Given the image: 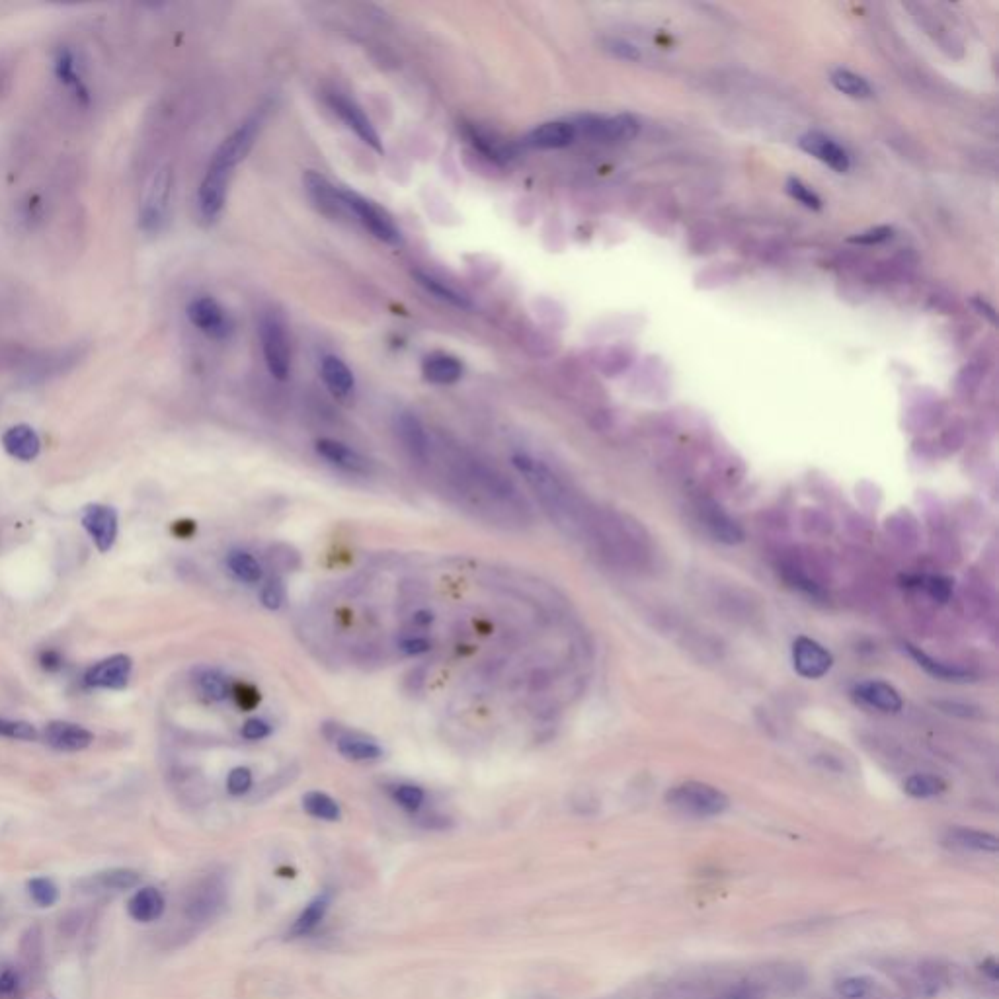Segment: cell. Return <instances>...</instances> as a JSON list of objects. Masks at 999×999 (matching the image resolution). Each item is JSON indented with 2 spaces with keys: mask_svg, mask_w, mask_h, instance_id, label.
I'll use <instances>...</instances> for the list:
<instances>
[{
  "mask_svg": "<svg viewBox=\"0 0 999 999\" xmlns=\"http://www.w3.org/2000/svg\"><path fill=\"white\" fill-rule=\"evenodd\" d=\"M262 123H264L262 112L246 118L229 137L221 141V145L209 160L198 188V213L205 225H211L221 217L227 203L231 178L240 162L252 151L260 135Z\"/></svg>",
  "mask_w": 999,
  "mask_h": 999,
  "instance_id": "1",
  "label": "cell"
},
{
  "mask_svg": "<svg viewBox=\"0 0 999 999\" xmlns=\"http://www.w3.org/2000/svg\"><path fill=\"white\" fill-rule=\"evenodd\" d=\"M512 465L520 475H523V479L527 480V484L533 488L547 514L557 521L560 527L576 529L580 525V508L576 500L549 465L521 451L512 455Z\"/></svg>",
  "mask_w": 999,
  "mask_h": 999,
  "instance_id": "2",
  "label": "cell"
},
{
  "mask_svg": "<svg viewBox=\"0 0 999 999\" xmlns=\"http://www.w3.org/2000/svg\"><path fill=\"white\" fill-rule=\"evenodd\" d=\"M172 188H174V172L168 164H162L149 178L141 198L139 229L145 235L157 237L166 229L170 221Z\"/></svg>",
  "mask_w": 999,
  "mask_h": 999,
  "instance_id": "3",
  "label": "cell"
},
{
  "mask_svg": "<svg viewBox=\"0 0 999 999\" xmlns=\"http://www.w3.org/2000/svg\"><path fill=\"white\" fill-rule=\"evenodd\" d=\"M666 802L681 814L693 818H713L728 810V797L709 783L685 781L666 793Z\"/></svg>",
  "mask_w": 999,
  "mask_h": 999,
  "instance_id": "4",
  "label": "cell"
},
{
  "mask_svg": "<svg viewBox=\"0 0 999 999\" xmlns=\"http://www.w3.org/2000/svg\"><path fill=\"white\" fill-rule=\"evenodd\" d=\"M340 194L350 217H354L375 239L389 246L402 244V231L385 207L348 188H340Z\"/></svg>",
  "mask_w": 999,
  "mask_h": 999,
  "instance_id": "5",
  "label": "cell"
},
{
  "mask_svg": "<svg viewBox=\"0 0 999 999\" xmlns=\"http://www.w3.org/2000/svg\"><path fill=\"white\" fill-rule=\"evenodd\" d=\"M229 888L227 882L217 875L209 873L196 880L184 898V916L192 923H209L217 920L227 906Z\"/></svg>",
  "mask_w": 999,
  "mask_h": 999,
  "instance_id": "6",
  "label": "cell"
},
{
  "mask_svg": "<svg viewBox=\"0 0 999 999\" xmlns=\"http://www.w3.org/2000/svg\"><path fill=\"white\" fill-rule=\"evenodd\" d=\"M258 332H260L262 354L270 375L278 381H285L291 373V346L283 322L278 319V315L266 313L260 319Z\"/></svg>",
  "mask_w": 999,
  "mask_h": 999,
  "instance_id": "7",
  "label": "cell"
},
{
  "mask_svg": "<svg viewBox=\"0 0 999 999\" xmlns=\"http://www.w3.org/2000/svg\"><path fill=\"white\" fill-rule=\"evenodd\" d=\"M459 131H461L463 139L467 141V145L475 153H479L482 159L490 160L498 166H506V164L514 162L520 157L521 149H523L521 143L510 141L504 135H500L498 131L488 129L480 123L463 121Z\"/></svg>",
  "mask_w": 999,
  "mask_h": 999,
  "instance_id": "8",
  "label": "cell"
},
{
  "mask_svg": "<svg viewBox=\"0 0 999 999\" xmlns=\"http://www.w3.org/2000/svg\"><path fill=\"white\" fill-rule=\"evenodd\" d=\"M578 135L598 141V143H623L631 141L639 133V121L629 114L605 118V116H578L572 121Z\"/></svg>",
  "mask_w": 999,
  "mask_h": 999,
  "instance_id": "9",
  "label": "cell"
},
{
  "mask_svg": "<svg viewBox=\"0 0 999 999\" xmlns=\"http://www.w3.org/2000/svg\"><path fill=\"white\" fill-rule=\"evenodd\" d=\"M326 104L328 108L340 118V120L346 123V127L350 131H354L358 135L361 143H365L369 149H373L375 153H383V141H381V135L377 131V127L373 125V121L369 120V116L361 110L360 104L354 102L352 98H348L346 94L342 92H328L326 94Z\"/></svg>",
  "mask_w": 999,
  "mask_h": 999,
  "instance_id": "10",
  "label": "cell"
},
{
  "mask_svg": "<svg viewBox=\"0 0 999 999\" xmlns=\"http://www.w3.org/2000/svg\"><path fill=\"white\" fill-rule=\"evenodd\" d=\"M186 315L207 338L225 340L233 334V319L221 307V303L209 295H201L190 301Z\"/></svg>",
  "mask_w": 999,
  "mask_h": 999,
  "instance_id": "11",
  "label": "cell"
},
{
  "mask_svg": "<svg viewBox=\"0 0 999 999\" xmlns=\"http://www.w3.org/2000/svg\"><path fill=\"white\" fill-rule=\"evenodd\" d=\"M80 521L100 553L112 551L120 529L118 512L114 508L104 504H90L82 510Z\"/></svg>",
  "mask_w": 999,
  "mask_h": 999,
  "instance_id": "12",
  "label": "cell"
},
{
  "mask_svg": "<svg viewBox=\"0 0 999 999\" xmlns=\"http://www.w3.org/2000/svg\"><path fill=\"white\" fill-rule=\"evenodd\" d=\"M303 186H305L309 200L313 201V205L319 209L322 215H326L334 221L336 219H352L348 209L344 207L340 188L334 186L326 176H322L317 170H307L303 174Z\"/></svg>",
  "mask_w": 999,
  "mask_h": 999,
  "instance_id": "13",
  "label": "cell"
},
{
  "mask_svg": "<svg viewBox=\"0 0 999 999\" xmlns=\"http://www.w3.org/2000/svg\"><path fill=\"white\" fill-rule=\"evenodd\" d=\"M697 518L707 533L722 545H740L744 541V529L715 500H701L697 504Z\"/></svg>",
  "mask_w": 999,
  "mask_h": 999,
  "instance_id": "14",
  "label": "cell"
},
{
  "mask_svg": "<svg viewBox=\"0 0 999 999\" xmlns=\"http://www.w3.org/2000/svg\"><path fill=\"white\" fill-rule=\"evenodd\" d=\"M793 664L802 678L818 680L832 670L834 656L818 640L799 637L793 644Z\"/></svg>",
  "mask_w": 999,
  "mask_h": 999,
  "instance_id": "15",
  "label": "cell"
},
{
  "mask_svg": "<svg viewBox=\"0 0 999 999\" xmlns=\"http://www.w3.org/2000/svg\"><path fill=\"white\" fill-rule=\"evenodd\" d=\"M131 672L133 660L127 654H114L90 666L84 683L92 689H123L131 680Z\"/></svg>",
  "mask_w": 999,
  "mask_h": 999,
  "instance_id": "16",
  "label": "cell"
},
{
  "mask_svg": "<svg viewBox=\"0 0 999 999\" xmlns=\"http://www.w3.org/2000/svg\"><path fill=\"white\" fill-rule=\"evenodd\" d=\"M326 730H332V734H326L334 744L336 750L352 761H377L383 758V748L369 736L346 730L340 724H330Z\"/></svg>",
  "mask_w": 999,
  "mask_h": 999,
  "instance_id": "17",
  "label": "cell"
},
{
  "mask_svg": "<svg viewBox=\"0 0 999 999\" xmlns=\"http://www.w3.org/2000/svg\"><path fill=\"white\" fill-rule=\"evenodd\" d=\"M315 449L326 463H330L332 467H336L344 473L365 477L373 471V463L365 455H361L358 449H354L342 441L322 438L315 443Z\"/></svg>",
  "mask_w": 999,
  "mask_h": 999,
  "instance_id": "18",
  "label": "cell"
},
{
  "mask_svg": "<svg viewBox=\"0 0 999 999\" xmlns=\"http://www.w3.org/2000/svg\"><path fill=\"white\" fill-rule=\"evenodd\" d=\"M43 742L57 752L75 754L86 750L94 742V734L75 722L53 720L43 730Z\"/></svg>",
  "mask_w": 999,
  "mask_h": 999,
  "instance_id": "19",
  "label": "cell"
},
{
  "mask_svg": "<svg viewBox=\"0 0 999 999\" xmlns=\"http://www.w3.org/2000/svg\"><path fill=\"white\" fill-rule=\"evenodd\" d=\"M53 73L59 80V84L71 92V96L75 98L77 104L90 106V100H92L90 88L80 73L77 55L73 49H69V47L57 49V53L53 57Z\"/></svg>",
  "mask_w": 999,
  "mask_h": 999,
  "instance_id": "20",
  "label": "cell"
},
{
  "mask_svg": "<svg viewBox=\"0 0 999 999\" xmlns=\"http://www.w3.org/2000/svg\"><path fill=\"white\" fill-rule=\"evenodd\" d=\"M576 137H578V133H576L572 121H547V123L533 127L521 139V145L527 149L553 151V149L570 147L576 141Z\"/></svg>",
  "mask_w": 999,
  "mask_h": 999,
  "instance_id": "21",
  "label": "cell"
},
{
  "mask_svg": "<svg viewBox=\"0 0 999 999\" xmlns=\"http://www.w3.org/2000/svg\"><path fill=\"white\" fill-rule=\"evenodd\" d=\"M395 430L408 455L420 463H426L430 457V438L422 420L416 414L404 410L395 418Z\"/></svg>",
  "mask_w": 999,
  "mask_h": 999,
  "instance_id": "22",
  "label": "cell"
},
{
  "mask_svg": "<svg viewBox=\"0 0 999 999\" xmlns=\"http://www.w3.org/2000/svg\"><path fill=\"white\" fill-rule=\"evenodd\" d=\"M799 147L804 153L812 155L814 159L822 160L832 170L841 172V174L847 172L849 166H851L849 155L841 149L840 145L832 137H828V135H824L820 131H808V133H804L799 139Z\"/></svg>",
  "mask_w": 999,
  "mask_h": 999,
  "instance_id": "23",
  "label": "cell"
},
{
  "mask_svg": "<svg viewBox=\"0 0 999 999\" xmlns=\"http://www.w3.org/2000/svg\"><path fill=\"white\" fill-rule=\"evenodd\" d=\"M141 875L127 867H114L98 871L79 882L80 890L86 894H106V892H125L137 888Z\"/></svg>",
  "mask_w": 999,
  "mask_h": 999,
  "instance_id": "24",
  "label": "cell"
},
{
  "mask_svg": "<svg viewBox=\"0 0 999 999\" xmlns=\"http://www.w3.org/2000/svg\"><path fill=\"white\" fill-rule=\"evenodd\" d=\"M853 693L867 707L877 709L880 713L894 715V713L902 711V707H904V701H902V695L898 693V689L886 681H861L855 685Z\"/></svg>",
  "mask_w": 999,
  "mask_h": 999,
  "instance_id": "25",
  "label": "cell"
},
{
  "mask_svg": "<svg viewBox=\"0 0 999 999\" xmlns=\"http://www.w3.org/2000/svg\"><path fill=\"white\" fill-rule=\"evenodd\" d=\"M2 447L16 461L30 463L40 455L41 440L38 432L32 426L16 424L4 432Z\"/></svg>",
  "mask_w": 999,
  "mask_h": 999,
  "instance_id": "26",
  "label": "cell"
},
{
  "mask_svg": "<svg viewBox=\"0 0 999 999\" xmlns=\"http://www.w3.org/2000/svg\"><path fill=\"white\" fill-rule=\"evenodd\" d=\"M320 377L324 381V385L328 387V391L334 395V397H350L356 389V377H354V371L348 367V363L338 358V356H324L322 361H320Z\"/></svg>",
  "mask_w": 999,
  "mask_h": 999,
  "instance_id": "27",
  "label": "cell"
},
{
  "mask_svg": "<svg viewBox=\"0 0 999 999\" xmlns=\"http://www.w3.org/2000/svg\"><path fill=\"white\" fill-rule=\"evenodd\" d=\"M463 373H465L463 361L445 352L430 354L422 361V375L428 383L434 385H453L461 381Z\"/></svg>",
  "mask_w": 999,
  "mask_h": 999,
  "instance_id": "28",
  "label": "cell"
},
{
  "mask_svg": "<svg viewBox=\"0 0 999 999\" xmlns=\"http://www.w3.org/2000/svg\"><path fill=\"white\" fill-rule=\"evenodd\" d=\"M164 910H166L164 894L155 886H143L135 890V894L127 902L129 918L139 923H153L160 920Z\"/></svg>",
  "mask_w": 999,
  "mask_h": 999,
  "instance_id": "29",
  "label": "cell"
},
{
  "mask_svg": "<svg viewBox=\"0 0 999 999\" xmlns=\"http://www.w3.org/2000/svg\"><path fill=\"white\" fill-rule=\"evenodd\" d=\"M412 278L416 280V283L430 295H434L436 299H440L441 303H447L459 311H471L473 309V301L467 293L459 291L457 287H453L451 283H447L445 280H441L438 276L430 274V272H422V270H414L412 272Z\"/></svg>",
  "mask_w": 999,
  "mask_h": 999,
  "instance_id": "30",
  "label": "cell"
},
{
  "mask_svg": "<svg viewBox=\"0 0 999 999\" xmlns=\"http://www.w3.org/2000/svg\"><path fill=\"white\" fill-rule=\"evenodd\" d=\"M469 479L473 480L480 490L484 494H488L490 498H496V500H504V502H512L518 498V490L516 486L502 477L500 473L488 469L486 465H471L469 467Z\"/></svg>",
  "mask_w": 999,
  "mask_h": 999,
  "instance_id": "31",
  "label": "cell"
},
{
  "mask_svg": "<svg viewBox=\"0 0 999 999\" xmlns=\"http://www.w3.org/2000/svg\"><path fill=\"white\" fill-rule=\"evenodd\" d=\"M227 570L229 574L244 586H258L264 580V566L252 553L233 549L227 553Z\"/></svg>",
  "mask_w": 999,
  "mask_h": 999,
  "instance_id": "32",
  "label": "cell"
},
{
  "mask_svg": "<svg viewBox=\"0 0 999 999\" xmlns=\"http://www.w3.org/2000/svg\"><path fill=\"white\" fill-rule=\"evenodd\" d=\"M908 646V652L910 656L918 662V666L923 668L929 676L937 678V680L943 681H970L974 678V674L966 668H960V666H955V664H947V662H941V660H935L933 656H929L927 652H923L918 646L914 644H906Z\"/></svg>",
  "mask_w": 999,
  "mask_h": 999,
  "instance_id": "33",
  "label": "cell"
},
{
  "mask_svg": "<svg viewBox=\"0 0 999 999\" xmlns=\"http://www.w3.org/2000/svg\"><path fill=\"white\" fill-rule=\"evenodd\" d=\"M945 840L953 847H959L964 851H976V853H998L999 840L982 830H972V828H951L945 836Z\"/></svg>",
  "mask_w": 999,
  "mask_h": 999,
  "instance_id": "34",
  "label": "cell"
},
{
  "mask_svg": "<svg viewBox=\"0 0 999 999\" xmlns=\"http://www.w3.org/2000/svg\"><path fill=\"white\" fill-rule=\"evenodd\" d=\"M330 902H332V894L328 890L319 894L317 898H313L305 906V910L299 914V918L293 921V925L289 929V935L291 937H307V935H311L319 927L320 923H322V920L326 918Z\"/></svg>",
  "mask_w": 999,
  "mask_h": 999,
  "instance_id": "35",
  "label": "cell"
},
{
  "mask_svg": "<svg viewBox=\"0 0 999 999\" xmlns=\"http://www.w3.org/2000/svg\"><path fill=\"white\" fill-rule=\"evenodd\" d=\"M830 80L840 90L841 94H845L849 98H855V100H869L875 94L873 88H871V84L867 80L859 77V75H855L849 69H834L830 73Z\"/></svg>",
  "mask_w": 999,
  "mask_h": 999,
  "instance_id": "36",
  "label": "cell"
},
{
  "mask_svg": "<svg viewBox=\"0 0 999 999\" xmlns=\"http://www.w3.org/2000/svg\"><path fill=\"white\" fill-rule=\"evenodd\" d=\"M303 808L309 816L324 820V822H338L342 818V808L336 800L326 793L311 791L303 797Z\"/></svg>",
  "mask_w": 999,
  "mask_h": 999,
  "instance_id": "37",
  "label": "cell"
},
{
  "mask_svg": "<svg viewBox=\"0 0 999 999\" xmlns=\"http://www.w3.org/2000/svg\"><path fill=\"white\" fill-rule=\"evenodd\" d=\"M904 791L914 799H931L947 791V783L933 773H914L906 779Z\"/></svg>",
  "mask_w": 999,
  "mask_h": 999,
  "instance_id": "38",
  "label": "cell"
},
{
  "mask_svg": "<svg viewBox=\"0 0 999 999\" xmlns=\"http://www.w3.org/2000/svg\"><path fill=\"white\" fill-rule=\"evenodd\" d=\"M196 687L207 701L219 703L229 697V681L227 678L211 668H203L196 674Z\"/></svg>",
  "mask_w": 999,
  "mask_h": 999,
  "instance_id": "39",
  "label": "cell"
},
{
  "mask_svg": "<svg viewBox=\"0 0 999 999\" xmlns=\"http://www.w3.org/2000/svg\"><path fill=\"white\" fill-rule=\"evenodd\" d=\"M28 894L40 908H51L59 902V886L47 877H36L28 882Z\"/></svg>",
  "mask_w": 999,
  "mask_h": 999,
  "instance_id": "40",
  "label": "cell"
},
{
  "mask_svg": "<svg viewBox=\"0 0 999 999\" xmlns=\"http://www.w3.org/2000/svg\"><path fill=\"white\" fill-rule=\"evenodd\" d=\"M391 795H393V799L399 804L400 808H404L406 812H418L424 806V802H426L424 789H420L416 785H408V783L393 787Z\"/></svg>",
  "mask_w": 999,
  "mask_h": 999,
  "instance_id": "41",
  "label": "cell"
},
{
  "mask_svg": "<svg viewBox=\"0 0 999 999\" xmlns=\"http://www.w3.org/2000/svg\"><path fill=\"white\" fill-rule=\"evenodd\" d=\"M0 738L34 742L40 738V734H38L36 726L26 722V720L0 719Z\"/></svg>",
  "mask_w": 999,
  "mask_h": 999,
  "instance_id": "42",
  "label": "cell"
},
{
  "mask_svg": "<svg viewBox=\"0 0 999 999\" xmlns=\"http://www.w3.org/2000/svg\"><path fill=\"white\" fill-rule=\"evenodd\" d=\"M836 990H838L841 998L865 999L871 994L873 984L867 978H863V976H849V978H843V980H840L836 984Z\"/></svg>",
  "mask_w": 999,
  "mask_h": 999,
  "instance_id": "43",
  "label": "cell"
},
{
  "mask_svg": "<svg viewBox=\"0 0 999 999\" xmlns=\"http://www.w3.org/2000/svg\"><path fill=\"white\" fill-rule=\"evenodd\" d=\"M285 601V586L281 582V578H270L262 584V590H260V603L268 609V611H278L281 609Z\"/></svg>",
  "mask_w": 999,
  "mask_h": 999,
  "instance_id": "44",
  "label": "cell"
},
{
  "mask_svg": "<svg viewBox=\"0 0 999 999\" xmlns=\"http://www.w3.org/2000/svg\"><path fill=\"white\" fill-rule=\"evenodd\" d=\"M22 974L12 968V966H6L0 970V999H16L20 996L22 992Z\"/></svg>",
  "mask_w": 999,
  "mask_h": 999,
  "instance_id": "45",
  "label": "cell"
},
{
  "mask_svg": "<svg viewBox=\"0 0 999 999\" xmlns=\"http://www.w3.org/2000/svg\"><path fill=\"white\" fill-rule=\"evenodd\" d=\"M787 192H789L791 198H795L804 207H808L812 211H818L822 207V200L804 182H800L799 178H789L787 180Z\"/></svg>",
  "mask_w": 999,
  "mask_h": 999,
  "instance_id": "46",
  "label": "cell"
},
{
  "mask_svg": "<svg viewBox=\"0 0 999 999\" xmlns=\"http://www.w3.org/2000/svg\"><path fill=\"white\" fill-rule=\"evenodd\" d=\"M252 785H254V777H252V771L248 767H235L227 777V791L233 797L246 795L252 789Z\"/></svg>",
  "mask_w": 999,
  "mask_h": 999,
  "instance_id": "47",
  "label": "cell"
},
{
  "mask_svg": "<svg viewBox=\"0 0 999 999\" xmlns=\"http://www.w3.org/2000/svg\"><path fill=\"white\" fill-rule=\"evenodd\" d=\"M923 588L927 590V594L937 601H947L951 598L953 594V584L951 580L943 578V576H931L927 580H923Z\"/></svg>",
  "mask_w": 999,
  "mask_h": 999,
  "instance_id": "48",
  "label": "cell"
},
{
  "mask_svg": "<svg viewBox=\"0 0 999 999\" xmlns=\"http://www.w3.org/2000/svg\"><path fill=\"white\" fill-rule=\"evenodd\" d=\"M399 650L406 656H420L432 650V640L422 635H408L399 640Z\"/></svg>",
  "mask_w": 999,
  "mask_h": 999,
  "instance_id": "49",
  "label": "cell"
},
{
  "mask_svg": "<svg viewBox=\"0 0 999 999\" xmlns=\"http://www.w3.org/2000/svg\"><path fill=\"white\" fill-rule=\"evenodd\" d=\"M268 734H270V724L262 719H248L240 728V736L248 742H260L268 738Z\"/></svg>",
  "mask_w": 999,
  "mask_h": 999,
  "instance_id": "50",
  "label": "cell"
},
{
  "mask_svg": "<svg viewBox=\"0 0 999 999\" xmlns=\"http://www.w3.org/2000/svg\"><path fill=\"white\" fill-rule=\"evenodd\" d=\"M605 49L617 57V59H623V61H639L640 51L629 41L623 40H607L605 41Z\"/></svg>",
  "mask_w": 999,
  "mask_h": 999,
  "instance_id": "51",
  "label": "cell"
},
{
  "mask_svg": "<svg viewBox=\"0 0 999 999\" xmlns=\"http://www.w3.org/2000/svg\"><path fill=\"white\" fill-rule=\"evenodd\" d=\"M892 229L886 227V225H880V227H875V229H869L865 233H859L855 237H851L849 242L853 244H863V246H873V244H880V242H886V240L892 237Z\"/></svg>",
  "mask_w": 999,
  "mask_h": 999,
  "instance_id": "52",
  "label": "cell"
},
{
  "mask_svg": "<svg viewBox=\"0 0 999 999\" xmlns=\"http://www.w3.org/2000/svg\"><path fill=\"white\" fill-rule=\"evenodd\" d=\"M935 705H937L939 709H943L945 713H949V715H957V717H962V719H972V717H976V715H978V711H980V709H976V707H972V705L955 703V701H953V703H951V701H939V703H935Z\"/></svg>",
  "mask_w": 999,
  "mask_h": 999,
  "instance_id": "53",
  "label": "cell"
},
{
  "mask_svg": "<svg viewBox=\"0 0 999 999\" xmlns=\"http://www.w3.org/2000/svg\"><path fill=\"white\" fill-rule=\"evenodd\" d=\"M40 662L41 666H43V668H47V670H57V668H61V664H63L61 654H59V652H55V650H45V652L41 654Z\"/></svg>",
  "mask_w": 999,
  "mask_h": 999,
  "instance_id": "54",
  "label": "cell"
},
{
  "mask_svg": "<svg viewBox=\"0 0 999 999\" xmlns=\"http://www.w3.org/2000/svg\"><path fill=\"white\" fill-rule=\"evenodd\" d=\"M726 999H760V994L754 986H738L726 996Z\"/></svg>",
  "mask_w": 999,
  "mask_h": 999,
  "instance_id": "55",
  "label": "cell"
},
{
  "mask_svg": "<svg viewBox=\"0 0 999 999\" xmlns=\"http://www.w3.org/2000/svg\"><path fill=\"white\" fill-rule=\"evenodd\" d=\"M982 970H984V972H986V974H988V976H990L992 980H998L999 966L996 960H986V962L982 964Z\"/></svg>",
  "mask_w": 999,
  "mask_h": 999,
  "instance_id": "56",
  "label": "cell"
},
{
  "mask_svg": "<svg viewBox=\"0 0 999 999\" xmlns=\"http://www.w3.org/2000/svg\"><path fill=\"white\" fill-rule=\"evenodd\" d=\"M434 621V615L428 613V611H420L416 617H414V623L416 625H430Z\"/></svg>",
  "mask_w": 999,
  "mask_h": 999,
  "instance_id": "57",
  "label": "cell"
}]
</instances>
